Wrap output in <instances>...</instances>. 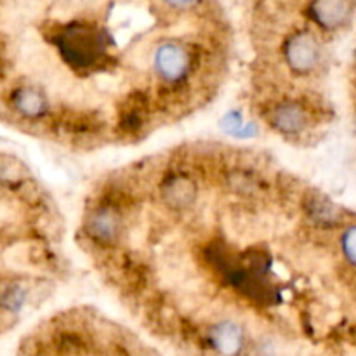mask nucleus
Masks as SVG:
<instances>
[{"label": "nucleus", "mask_w": 356, "mask_h": 356, "mask_svg": "<svg viewBox=\"0 0 356 356\" xmlns=\"http://www.w3.org/2000/svg\"><path fill=\"white\" fill-rule=\"evenodd\" d=\"M356 214L271 153L191 139L94 183L75 242L118 299L156 320L343 323Z\"/></svg>", "instance_id": "f257e3e1"}, {"label": "nucleus", "mask_w": 356, "mask_h": 356, "mask_svg": "<svg viewBox=\"0 0 356 356\" xmlns=\"http://www.w3.org/2000/svg\"><path fill=\"white\" fill-rule=\"evenodd\" d=\"M355 14L356 0H306L298 16L341 45L353 30Z\"/></svg>", "instance_id": "f03ea898"}]
</instances>
